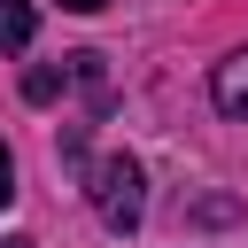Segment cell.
<instances>
[{"label": "cell", "mask_w": 248, "mask_h": 248, "mask_svg": "<svg viewBox=\"0 0 248 248\" xmlns=\"http://www.w3.org/2000/svg\"><path fill=\"white\" fill-rule=\"evenodd\" d=\"M93 209H101L108 232H132V225H140V209H147V178H140L132 155H108V163L93 170Z\"/></svg>", "instance_id": "cell-1"}, {"label": "cell", "mask_w": 248, "mask_h": 248, "mask_svg": "<svg viewBox=\"0 0 248 248\" xmlns=\"http://www.w3.org/2000/svg\"><path fill=\"white\" fill-rule=\"evenodd\" d=\"M209 93H217V108H225V116H248V46L217 62V78H209Z\"/></svg>", "instance_id": "cell-2"}, {"label": "cell", "mask_w": 248, "mask_h": 248, "mask_svg": "<svg viewBox=\"0 0 248 248\" xmlns=\"http://www.w3.org/2000/svg\"><path fill=\"white\" fill-rule=\"evenodd\" d=\"M31 46V0H0V54Z\"/></svg>", "instance_id": "cell-3"}, {"label": "cell", "mask_w": 248, "mask_h": 248, "mask_svg": "<svg viewBox=\"0 0 248 248\" xmlns=\"http://www.w3.org/2000/svg\"><path fill=\"white\" fill-rule=\"evenodd\" d=\"M23 93H31V101H54V93H62V70H31Z\"/></svg>", "instance_id": "cell-4"}, {"label": "cell", "mask_w": 248, "mask_h": 248, "mask_svg": "<svg viewBox=\"0 0 248 248\" xmlns=\"http://www.w3.org/2000/svg\"><path fill=\"white\" fill-rule=\"evenodd\" d=\"M16 202V163H8V147H0V209Z\"/></svg>", "instance_id": "cell-5"}, {"label": "cell", "mask_w": 248, "mask_h": 248, "mask_svg": "<svg viewBox=\"0 0 248 248\" xmlns=\"http://www.w3.org/2000/svg\"><path fill=\"white\" fill-rule=\"evenodd\" d=\"M62 8H70V16H93V8H108V0H62Z\"/></svg>", "instance_id": "cell-6"}, {"label": "cell", "mask_w": 248, "mask_h": 248, "mask_svg": "<svg viewBox=\"0 0 248 248\" xmlns=\"http://www.w3.org/2000/svg\"><path fill=\"white\" fill-rule=\"evenodd\" d=\"M0 248H31V240H0Z\"/></svg>", "instance_id": "cell-7"}]
</instances>
